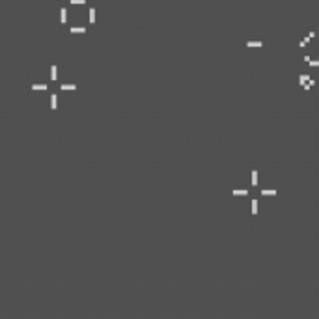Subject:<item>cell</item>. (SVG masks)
Returning <instances> with one entry per match:
<instances>
[{
  "label": "cell",
  "mask_w": 319,
  "mask_h": 319,
  "mask_svg": "<svg viewBox=\"0 0 319 319\" xmlns=\"http://www.w3.org/2000/svg\"><path fill=\"white\" fill-rule=\"evenodd\" d=\"M261 196H276V190H274V188H263Z\"/></svg>",
  "instance_id": "5"
},
{
  "label": "cell",
  "mask_w": 319,
  "mask_h": 319,
  "mask_svg": "<svg viewBox=\"0 0 319 319\" xmlns=\"http://www.w3.org/2000/svg\"><path fill=\"white\" fill-rule=\"evenodd\" d=\"M252 215H258V200H252Z\"/></svg>",
  "instance_id": "10"
},
{
  "label": "cell",
  "mask_w": 319,
  "mask_h": 319,
  "mask_svg": "<svg viewBox=\"0 0 319 319\" xmlns=\"http://www.w3.org/2000/svg\"><path fill=\"white\" fill-rule=\"evenodd\" d=\"M71 34H86V28H82V26H73V28H71Z\"/></svg>",
  "instance_id": "6"
},
{
  "label": "cell",
  "mask_w": 319,
  "mask_h": 319,
  "mask_svg": "<svg viewBox=\"0 0 319 319\" xmlns=\"http://www.w3.org/2000/svg\"><path fill=\"white\" fill-rule=\"evenodd\" d=\"M71 4H77V6H82V4H86V0H69Z\"/></svg>",
  "instance_id": "16"
},
{
  "label": "cell",
  "mask_w": 319,
  "mask_h": 319,
  "mask_svg": "<svg viewBox=\"0 0 319 319\" xmlns=\"http://www.w3.org/2000/svg\"><path fill=\"white\" fill-rule=\"evenodd\" d=\"M90 22H95V10H93V7H90Z\"/></svg>",
  "instance_id": "11"
},
{
  "label": "cell",
  "mask_w": 319,
  "mask_h": 319,
  "mask_svg": "<svg viewBox=\"0 0 319 319\" xmlns=\"http://www.w3.org/2000/svg\"><path fill=\"white\" fill-rule=\"evenodd\" d=\"M60 22H62V24L67 22V10H65V7H62V10H60Z\"/></svg>",
  "instance_id": "2"
},
{
  "label": "cell",
  "mask_w": 319,
  "mask_h": 319,
  "mask_svg": "<svg viewBox=\"0 0 319 319\" xmlns=\"http://www.w3.org/2000/svg\"><path fill=\"white\" fill-rule=\"evenodd\" d=\"M317 35H319V30H317Z\"/></svg>",
  "instance_id": "17"
},
{
  "label": "cell",
  "mask_w": 319,
  "mask_h": 319,
  "mask_svg": "<svg viewBox=\"0 0 319 319\" xmlns=\"http://www.w3.org/2000/svg\"><path fill=\"white\" fill-rule=\"evenodd\" d=\"M231 194H233V196H248V190H246V188H233Z\"/></svg>",
  "instance_id": "1"
},
{
  "label": "cell",
  "mask_w": 319,
  "mask_h": 319,
  "mask_svg": "<svg viewBox=\"0 0 319 319\" xmlns=\"http://www.w3.org/2000/svg\"><path fill=\"white\" fill-rule=\"evenodd\" d=\"M50 78H52V80H58V67L56 65L50 67Z\"/></svg>",
  "instance_id": "7"
},
{
  "label": "cell",
  "mask_w": 319,
  "mask_h": 319,
  "mask_svg": "<svg viewBox=\"0 0 319 319\" xmlns=\"http://www.w3.org/2000/svg\"><path fill=\"white\" fill-rule=\"evenodd\" d=\"M50 106H52V110L58 108V95H56V93H52V95H50Z\"/></svg>",
  "instance_id": "3"
},
{
  "label": "cell",
  "mask_w": 319,
  "mask_h": 319,
  "mask_svg": "<svg viewBox=\"0 0 319 319\" xmlns=\"http://www.w3.org/2000/svg\"><path fill=\"white\" fill-rule=\"evenodd\" d=\"M308 43H310V37H308V35H306V37H304V39H302V41H301V43H299V47H301V49H304V47H306V45H308Z\"/></svg>",
  "instance_id": "13"
},
{
  "label": "cell",
  "mask_w": 319,
  "mask_h": 319,
  "mask_svg": "<svg viewBox=\"0 0 319 319\" xmlns=\"http://www.w3.org/2000/svg\"><path fill=\"white\" fill-rule=\"evenodd\" d=\"M308 65H310V67H319V58H317V60H310Z\"/></svg>",
  "instance_id": "15"
},
{
  "label": "cell",
  "mask_w": 319,
  "mask_h": 319,
  "mask_svg": "<svg viewBox=\"0 0 319 319\" xmlns=\"http://www.w3.org/2000/svg\"><path fill=\"white\" fill-rule=\"evenodd\" d=\"M62 90H73V92H75L77 86H75V84H62Z\"/></svg>",
  "instance_id": "14"
},
{
  "label": "cell",
  "mask_w": 319,
  "mask_h": 319,
  "mask_svg": "<svg viewBox=\"0 0 319 319\" xmlns=\"http://www.w3.org/2000/svg\"><path fill=\"white\" fill-rule=\"evenodd\" d=\"M252 187H258V170H252Z\"/></svg>",
  "instance_id": "9"
},
{
  "label": "cell",
  "mask_w": 319,
  "mask_h": 319,
  "mask_svg": "<svg viewBox=\"0 0 319 319\" xmlns=\"http://www.w3.org/2000/svg\"><path fill=\"white\" fill-rule=\"evenodd\" d=\"M246 47H256V49H261L263 43H261V41H246Z\"/></svg>",
  "instance_id": "8"
},
{
  "label": "cell",
  "mask_w": 319,
  "mask_h": 319,
  "mask_svg": "<svg viewBox=\"0 0 319 319\" xmlns=\"http://www.w3.org/2000/svg\"><path fill=\"white\" fill-rule=\"evenodd\" d=\"M310 78H312L310 75H299V84H301V86H304L306 82L310 80Z\"/></svg>",
  "instance_id": "4"
},
{
  "label": "cell",
  "mask_w": 319,
  "mask_h": 319,
  "mask_svg": "<svg viewBox=\"0 0 319 319\" xmlns=\"http://www.w3.org/2000/svg\"><path fill=\"white\" fill-rule=\"evenodd\" d=\"M32 90H47V84H32Z\"/></svg>",
  "instance_id": "12"
}]
</instances>
